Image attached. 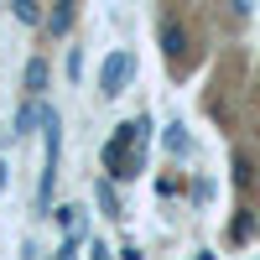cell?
Masks as SVG:
<instances>
[{
    "label": "cell",
    "mask_w": 260,
    "mask_h": 260,
    "mask_svg": "<svg viewBox=\"0 0 260 260\" xmlns=\"http://www.w3.org/2000/svg\"><path fill=\"white\" fill-rule=\"evenodd\" d=\"M78 213H83V208H57V224L73 234V229H78Z\"/></svg>",
    "instance_id": "obj_11"
},
{
    "label": "cell",
    "mask_w": 260,
    "mask_h": 260,
    "mask_svg": "<svg viewBox=\"0 0 260 260\" xmlns=\"http://www.w3.org/2000/svg\"><path fill=\"white\" fill-rule=\"evenodd\" d=\"M11 6H16V21H21V26H37V21H42L37 0H11Z\"/></svg>",
    "instance_id": "obj_6"
},
{
    "label": "cell",
    "mask_w": 260,
    "mask_h": 260,
    "mask_svg": "<svg viewBox=\"0 0 260 260\" xmlns=\"http://www.w3.org/2000/svg\"><path fill=\"white\" fill-rule=\"evenodd\" d=\"M234 182H240V187H250V182H255V172H250V156H234Z\"/></svg>",
    "instance_id": "obj_10"
},
{
    "label": "cell",
    "mask_w": 260,
    "mask_h": 260,
    "mask_svg": "<svg viewBox=\"0 0 260 260\" xmlns=\"http://www.w3.org/2000/svg\"><path fill=\"white\" fill-rule=\"evenodd\" d=\"M94 198H99V208L110 213V219H125V213H120V198H115V177H104V182H94Z\"/></svg>",
    "instance_id": "obj_4"
},
{
    "label": "cell",
    "mask_w": 260,
    "mask_h": 260,
    "mask_svg": "<svg viewBox=\"0 0 260 260\" xmlns=\"http://www.w3.org/2000/svg\"><path fill=\"white\" fill-rule=\"evenodd\" d=\"M78 73H83V52L73 47V52H68V78H78Z\"/></svg>",
    "instance_id": "obj_12"
},
{
    "label": "cell",
    "mask_w": 260,
    "mask_h": 260,
    "mask_svg": "<svg viewBox=\"0 0 260 260\" xmlns=\"http://www.w3.org/2000/svg\"><path fill=\"white\" fill-rule=\"evenodd\" d=\"M167 151H172V156H187V130H182V125L167 130Z\"/></svg>",
    "instance_id": "obj_7"
},
{
    "label": "cell",
    "mask_w": 260,
    "mask_h": 260,
    "mask_svg": "<svg viewBox=\"0 0 260 260\" xmlns=\"http://www.w3.org/2000/svg\"><path fill=\"white\" fill-rule=\"evenodd\" d=\"M0 187H6V167H0Z\"/></svg>",
    "instance_id": "obj_13"
},
{
    "label": "cell",
    "mask_w": 260,
    "mask_h": 260,
    "mask_svg": "<svg viewBox=\"0 0 260 260\" xmlns=\"http://www.w3.org/2000/svg\"><path fill=\"white\" fill-rule=\"evenodd\" d=\"M31 125H37V110H31V104H21V110H16V136H26Z\"/></svg>",
    "instance_id": "obj_9"
},
{
    "label": "cell",
    "mask_w": 260,
    "mask_h": 260,
    "mask_svg": "<svg viewBox=\"0 0 260 260\" xmlns=\"http://www.w3.org/2000/svg\"><path fill=\"white\" fill-rule=\"evenodd\" d=\"M68 26H73V6H68V0H62V6L52 11V31L62 37V31H68Z\"/></svg>",
    "instance_id": "obj_8"
},
{
    "label": "cell",
    "mask_w": 260,
    "mask_h": 260,
    "mask_svg": "<svg viewBox=\"0 0 260 260\" xmlns=\"http://www.w3.org/2000/svg\"><path fill=\"white\" fill-rule=\"evenodd\" d=\"M130 73H136V57H130L125 47L110 52V57H104V68H99V94H104V99L125 94V78H130Z\"/></svg>",
    "instance_id": "obj_1"
},
{
    "label": "cell",
    "mask_w": 260,
    "mask_h": 260,
    "mask_svg": "<svg viewBox=\"0 0 260 260\" xmlns=\"http://www.w3.org/2000/svg\"><path fill=\"white\" fill-rule=\"evenodd\" d=\"M255 229H260V219H255L250 208H240V219L229 224V240H234V245H250V240H255Z\"/></svg>",
    "instance_id": "obj_3"
},
{
    "label": "cell",
    "mask_w": 260,
    "mask_h": 260,
    "mask_svg": "<svg viewBox=\"0 0 260 260\" xmlns=\"http://www.w3.org/2000/svg\"><path fill=\"white\" fill-rule=\"evenodd\" d=\"M161 52H167L172 68H182V62H187V31L177 26V21H167V26H161Z\"/></svg>",
    "instance_id": "obj_2"
},
{
    "label": "cell",
    "mask_w": 260,
    "mask_h": 260,
    "mask_svg": "<svg viewBox=\"0 0 260 260\" xmlns=\"http://www.w3.org/2000/svg\"><path fill=\"white\" fill-rule=\"evenodd\" d=\"M42 89H47V62H42V57H31V62H26V94L37 99Z\"/></svg>",
    "instance_id": "obj_5"
}]
</instances>
